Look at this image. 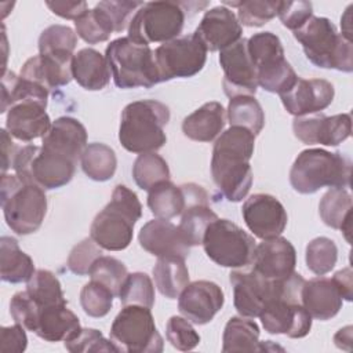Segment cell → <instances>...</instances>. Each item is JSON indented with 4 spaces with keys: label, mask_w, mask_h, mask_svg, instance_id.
I'll list each match as a JSON object with an SVG mask.
<instances>
[{
    "label": "cell",
    "mask_w": 353,
    "mask_h": 353,
    "mask_svg": "<svg viewBox=\"0 0 353 353\" xmlns=\"http://www.w3.org/2000/svg\"><path fill=\"white\" fill-rule=\"evenodd\" d=\"M153 279L161 295L168 299H176L189 284V270L185 259L179 256L157 258L153 268Z\"/></svg>",
    "instance_id": "836d02e7"
},
{
    "label": "cell",
    "mask_w": 353,
    "mask_h": 353,
    "mask_svg": "<svg viewBox=\"0 0 353 353\" xmlns=\"http://www.w3.org/2000/svg\"><path fill=\"white\" fill-rule=\"evenodd\" d=\"M168 342L178 350L188 352L200 343V335L193 328L190 321L181 316H171L165 325Z\"/></svg>",
    "instance_id": "681fc988"
},
{
    "label": "cell",
    "mask_w": 353,
    "mask_h": 353,
    "mask_svg": "<svg viewBox=\"0 0 353 353\" xmlns=\"http://www.w3.org/2000/svg\"><path fill=\"white\" fill-rule=\"evenodd\" d=\"M250 59L256 70L258 85L273 94L287 92L298 76L284 58V48L279 36L272 32H259L247 39Z\"/></svg>",
    "instance_id": "ba28073f"
},
{
    "label": "cell",
    "mask_w": 353,
    "mask_h": 353,
    "mask_svg": "<svg viewBox=\"0 0 353 353\" xmlns=\"http://www.w3.org/2000/svg\"><path fill=\"white\" fill-rule=\"evenodd\" d=\"M296 252L290 240L279 236L255 245L250 268L268 280H283L295 272Z\"/></svg>",
    "instance_id": "ffe728a7"
},
{
    "label": "cell",
    "mask_w": 353,
    "mask_h": 353,
    "mask_svg": "<svg viewBox=\"0 0 353 353\" xmlns=\"http://www.w3.org/2000/svg\"><path fill=\"white\" fill-rule=\"evenodd\" d=\"M201 244L212 262L232 269L248 268L256 245L254 237L239 225L219 218L208 225Z\"/></svg>",
    "instance_id": "8fae6325"
},
{
    "label": "cell",
    "mask_w": 353,
    "mask_h": 353,
    "mask_svg": "<svg viewBox=\"0 0 353 353\" xmlns=\"http://www.w3.org/2000/svg\"><path fill=\"white\" fill-rule=\"evenodd\" d=\"M258 317L266 332L284 334L294 339L306 336L312 328V316L302 303L284 296L272 299Z\"/></svg>",
    "instance_id": "2e32d148"
},
{
    "label": "cell",
    "mask_w": 353,
    "mask_h": 353,
    "mask_svg": "<svg viewBox=\"0 0 353 353\" xmlns=\"http://www.w3.org/2000/svg\"><path fill=\"white\" fill-rule=\"evenodd\" d=\"M46 6L52 14L65 19H79L88 11L85 1H46Z\"/></svg>",
    "instance_id": "9f6ffc18"
},
{
    "label": "cell",
    "mask_w": 353,
    "mask_h": 353,
    "mask_svg": "<svg viewBox=\"0 0 353 353\" xmlns=\"http://www.w3.org/2000/svg\"><path fill=\"white\" fill-rule=\"evenodd\" d=\"M132 178L142 190H150L159 182L170 179V168L160 154L142 153L134 161Z\"/></svg>",
    "instance_id": "60d3db41"
},
{
    "label": "cell",
    "mask_w": 353,
    "mask_h": 353,
    "mask_svg": "<svg viewBox=\"0 0 353 353\" xmlns=\"http://www.w3.org/2000/svg\"><path fill=\"white\" fill-rule=\"evenodd\" d=\"M225 6L237 8V19L240 25L250 28H258L268 23L277 15L279 1L270 0H250V1H237L230 3L225 1Z\"/></svg>",
    "instance_id": "ee69618b"
},
{
    "label": "cell",
    "mask_w": 353,
    "mask_h": 353,
    "mask_svg": "<svg viewBox=\"0 0 353 353\" xmlns=\"http://www.w3.org/2000/svg\"><path fill=\"white\" fill-rule=\"evenodd\" d=\"M81 328L79 317L68 303L51 305L39 310L34 334L47 342L68 341Z\"/></svg>",
    "instance_id": "4316f807"
},
{
    "label": "cell",
    "mask_w": 353,
    "mask_h": 353,
    "mask_svg": "<svg viewBox=\"0 0 353 353\" xmlns=\"http://www.w3.org/2000/svg\"><path fill=\"white\" fill-rule=\"evenodd\" d=\"M28 346V336L21 324L1 327L0 330V350L3 353H21Z\"/></svg>",
    "instance_id": "11a10c76"
},
{
    "label": "cell",
    "mask_w": 353,
    "mask_h": 353,
    "mask_svg": "<svg viewBox=\"0 0 353 353\" xmlns=\"http://www.w3.org/2000/svg\"><path fill=\"white\" fill-rule=\"evenodd\" d=\"M226 124V110L216 102H207L186 116L182 121V132L196 142H212Z\"/></svg>",
    "instance_id": "83f0119b"
},
{
    "label": "cell",
    "mask_w": 353,
    "mask_h": 353,
    "mask_svg": "<svg viewBox=\"0 0 353 353\" xmlns=\"http://www.w3.org/2000/svg\"><path fill=\"white\" fill-rule=\"evenodd\" d=\"M215 219H218V215L211 210L208 203L192 204L183 210L178 229L186 244L194 247L203 243L208 225Z\"/></svg>",
    "instance_id": "74e56055"
},
{
    "label": "cell",
    "mask_w": 353,
    "mask_h": 353,
    "mask_svg": "<svg viewBox=\"0 0 353 353\" xmlns=\"http://www.w3.org/2000/svg\"><path fill=\"white\" fill-rule=\"evenodd\" d=\"M352 161L339 152L313 148L302 150L291 170L290 183L302 194H312L323 188H349Z\"/></svg>",
    "instance_id": "277c9868"
},
{
    "label": "cell",
    "mask_w": 353,
    "mask_h": 353,
    "mask_svg": "<svg viewBox=\"0 0 353 353\" xmlns=\"http://www.w3.org/2000/svg\"><path fill=\"white\" fill-rule=\"evenodd\" d=\"M73 79L88 91H99L110 81V66L105 55L94 48H81L73 55Z\"/></svg>",
    "instance_id": "f1b7e54d"
},
{
    "label": "cell",
    "mask_w": 353,
    "mask_h": 353,
    "mask_svg": "<svg viewBox=\"0 0 353 353\" xmlns=\"http://www.w3.org/2000/svg\"><path fill=\"white\" fill-rule=\"evenodd\" d=\"M194 34L210 52L222 51L241 39L243 28L232 10L216 6L205 11Z\"/></svg>",
    "instance_id": "44dd1931"
},
{
    "label": "cell",
    "mask_w": 353,
    "mask_h": 353,
    "mask_svg": "<svg viewBox=\"0 0 353 353\" xmlns=\"http://www.w3.org/2000/svg\"><path fill=\"white\" fill-rule=\"evenodd\" d=\"M109 334L117 352L160 353L163 350L164 341L150 309L145 306H124L114 317Z\"/></svg>",
    "instance_id": "30bf717a"
},
{
    "label": "cell",
    "mask_w": 353,
    "mask_h": 353,
    "mask_svg": "<svg viewBox=\"0 0 353 353\" xmlns=\"http://www.w3.org/2000/svg\"><path fill=\"white\" fill-rule=\"evenodd\" d=\"M48 90L43 85L26 80L14 72H3L1 74V113L10 110L21 102H37L47 108Z\"/></svg>",
    "instance_id": "1f68e13d"
},
{
    "label": "cell",
    "mask_w": 353,
    "mask_h": 353,
    "mask_svg": "<svg viewBox=\"0 0 353 353\" xmlns=\"http://www.w3.org/2000/svg\"><path fill=\"white\" fill-rule=\"evenodd\" d=\"M114 294L98 281L91 280L80 291V305L90 317H103L113 306Z\"/></svg>",
    "instance_id": "bcb514c9"
},
{
    "label": "cell",
    "mask_w": 353,
    "mask_h": 353,
    "mask_svg": "<svg viewBox=\"0 0 353 353\" xmlns=\"http://www.w3.org/2000/svg\"><path fill=\"white\" fill-rule=\"evenodd\" d=\"M148 192V207L156 218L171 219L181 215L186 208L183 186H176L170 179L159 182Z\"/></svg>",
    "instance_id": "e575fe53"
},
{
    "label": "cell",
    "mask_w": 353,
    "mask_h": 353,
    "mask_svg": "<svg viewBox=\"0 0 353 353\" xmlns=\"http://www.w3.org/2000/svg\"><path fill=\"white\" fill-rule=\"evenodd\" d=\"M102 255L101 247L91 239L87 237L76 244L68 256V268L77 276L88 274L92 263Z\"/></svg>",
    "instance_id": "f907efd6"
},
{
    "label": "cell",
    "mask_w": 353,
    "mask_h": 353,
    "mask_svg": "<svg viewBox=\"0 0 353 353\" xmlns=\"http://www.w3.org/2000/svg\"><path fill=\"white\" fill-rule=\"evenodd\" d=\"M229 280L233 287V303L236 310L240 316L250 319L258 317L272 299L283 295L285 281V279L268 280L250 266L232 270Z\"/></svg>",
    "instance_id": "4fadbf2b"
},
{
    "label": "cell",
    "mask_w": 353,
    "mask_h": 353,
    "mask_svg": "<svg viewBox=\"0 0 353 353\" xmlns=\"http://www.w3.org/2000/svg\"><path fill=\"white\" fill-rule=\"evenodd\" d=\"M334 342L339 349H346L350 350V343H352V325L341 328L335 335H334Z\"/></svg>",
    "instance_id": "91938a15"
},
{
    "label": "cell",
    "mask_w": 353,
    "mask_h": 353,
    "mask_svg": "<svg viewBox=\"0 0 353 353\" xmlns=\"http://www.w3.org/2000/svg\"><path fill=\"white\" fill-rule=\"evenodd\" d=\"M170 121V109L154 99H142L128 103L119 127V141L131 153L156 152L164 146L167 137L164 127Z\"/></svg>",
    "instance_id": "7a4b0ae2"
},
{
    "label": "cell",
    "mask_w": 353,
    "mask_h": 353,
    "mask_svg": "<svg viewBox=\"0 0 353 353\" xmlns=\"http://www.w3.org/2000/svg\"><path fill=\"white\" fill-rule=\"evenodd\" d=\"M226 112L230 125L247 128L254 135H258L265 125V113L255 97L239 95L230 98Z\"/></svg>",
    "instance_id": "8d00e7d4"
},
{
    "label": "cell",
    "mask_w": 353,
    "mask_h": 353,
    "mask_svg": "<svg viewBox=\"0 0 353 353\" xmlns=\"http://www.w3.org/2000/svg\"><path fill=\"white\" fill-rule=\"evenodd\" d=\"M277 17L287 29L295 32L313 17V6L310 1H279Z\"/></svg>",
    "instance_id": "f5cc1de1"
},
{
    "label": "cell",
    "mask_w": 353,
    "mask_h": 353,
    "mask_svg": "<svg viewBox=\"0 0 353 353\" xmlns=\"http://www.w3.org/2000/svg\"><path fill=\"white\" fill-rule=\"evenodd\" d=\"M105 57L112 70V77L119 88H150L160 83L154 51L128 37H119L106 47Z\"/></svg>",
    "instance_id": "52a82bcc"
},
{
    "label": "cell",
    "mask_w": 353,
    "mask_h": 353,
    "mask_svg": "<svg viewBox=\"0 0 353 353\" xmlns=\"http://www.w3.org/2000/svg\"><path fill=\"white\" fill-rule=\"evenodd\" d=\"M109 15L110 21L113 22L114 32H121L124 30L137 10L143 4L142 1H121V0H106V1H99L98 3Z\"/></svg>",
    "instance_id": "db71d44e"
},
{
    "label": "cell",
    "mask_w": 353,
    "mask_h": 353,
    "mask_svg": "<svg viewBox=\"0 0 353 353\" xmlns=\"http://www.w3.org/2000/svg\"><path fill=\"white\" fill-rule=\"evenodd\" d=\"M127 274V266L121 261L113 256L103 255L95 259L88 272L91 280L108 287L114 294V296L119 294V290Z\"/></svg>",
    "instance_id": "f6af8a7d"
},
{
    "label": "cell",
    "mask_w": 353,
    "mask_h": 353,
    "mask_svg": "<svg viewBox=\"0 0 353 353\" xmlns=\"http://www.w3.org/2000/svg\"><path fill=\"white\" fill-rule=\"evenodd\" d=\"M18 149L19 146L14 143L10 132L3 128L1 130V174H6L7 170L12 167V161Z\"/></svg>",
    "instance_id": "6f0895ef"
},
{
    "label": "cell",
    "mask_w": 353,
    "mask_h": 353,
    "mask_svg": "<svg viewBox=\"0 0 353 353\" xmlns=\"http://www.w3.org/2000/svg\"><path fill=\"white\" fill-rule=\"evenodd\" d=\"M207 52L204 44L194 33L160 44L154 50L160 83L197 74L205 65Z\"/></svg>",
    "instance_id": "7c38bea8"
},
{
    "label": "cell",
    "mask_w": 353,
    "mask_h": 353,
    "mask_svg": "<svg viewBox=\"0 0 353 353\" xmlns=\"http://www.w3.org/2000/svg\"><path fill=\"white\" fill-rule=\"evenodd\" d=\"M141 215L142 205L137 193L124 185H117L110 201L95 215L90 237L103 250H125L132 241L134 225Z\"/></svg>",
    "instance_id": "3957f363"
},
{
    "label": "cell",
    "mask_w": 353,
    "mask_h": 353,
    "mask_svg": "<svg viewBox=\"0 0 353 353\" xmlns=\"http://www.w3.org/2000/svg\"><path fill=\"white\" fill-rule=\"evenodd\" d=\"M66 350L72 353L83 352H117L113 342L106 339L101 331L95 328H80L70 339L65 341Z\"/></svg>",
    "instance_id": "c3c4849f"
},
{
    "label": "cell",
    "mask_w": 353,
    "mask_h": 353,
    "mask_svg": "<svg viewBox=\"0 0 353 353\" xmlns=\"http://www.w3.org/2000/svg\"><path fill=\"white\" fill-rule=\"evenodd\" d=\"M225 295L222 288L210 280L189 283L178 296V309L190 323L204 325L222 309Z\"/></svg>",
    "instance_id": "ac0fdd59"
},
{
    "label": "cell",
    "mask_w": 353,
    "mask_h": 353,
    "mask_svg": "<svg viewBox=\"0 0 353 353\" xmlns=\"http://www.w3.org/2000/svg\"><path fill=\"white\" fill-rule=\"evenodd\" d=\"M77 44V34L65 25H51L39 37V54L68 52L73 54Z\"/></svg>",
    "instance_id": "7dc6e473"
},
{
    "label": "cell",
    "mask_w": 353,
    "mask_h": 353,
    "mask_svg": "<svg viewBox=\"0 0 353 353\" xmlns=\"http://www.w3.org/2000/svg\"><path fill=\"white\" fill-rule=\"evenodd\" d=\"M334 85L324 79H301L287 91L280 94L285 110L295 116H310L327 109L334 101Z\"/></svg>",
    "instance_id": "d6986e66"
},
{
    "label": "cell",
    "mask_w": 353,
    "mask_h": 353,
    "mask_svg": "<svg viewBox=\"0 0 353 353\" xmlns=\"http://www.w3.org/2000/svg\"><path fill=\"white\" fill-rule=\"evenodd\" d=\"M292 131L294 135L306 145L320 143L324 146H336L350 137L352 117L347 113L295 117Z\"/></svg>",
    "instance_id": "e0dca14e"
},
{
    "label": "cell",
    "mask_w": 353,
    "mask_h": 353,
    "mask_svg": "<svg viewBox=\"0 0 353 353\" xmlns=\"http://www.w3.org/2000/svg\"><path fill=\"white\" fill-rule=\"evenodd\" d=\"M26 291L39 310L51 305L68 303L58 277L46 269H37L26 281Z\"/></svg>",
    "instance_id": "f35d334b"
},
{
    "label": "cell",
    "mask_w": 353,
    "mask_h": 353,
    "mask_svg": "<svg viewBox=\"0 0 353 353\" xmlns=\"http://www.w3.org/2000/svg\"><path fill=\"white\" fill-rule=\"evenodd\" d=\"M319 214L327 226L341 230L345 234V239L350 241L352 194L347 189L331 188L327 190L320 200Z\"/></svg>",
    "instance_id": "f546056e"
},
{
    "label": "cell",
    "mask_w": 353,
    "mask_h": 353,
    "mask_svg": "<svg viewBox=\"0 0 353 353\" xmlns=\"http://www.w3.org/2000/svg\"><path fill=\"white\" fill-rule=\"evenodd\" d=\"M32 258L19 248L14 237L3 236L0 239V277L6 283L17 284L28 281L34 273Z\"/></svg>",
    "instance_id": "4dcf8cb0"
},
{
    "label": "cell",
    "mask_w": 353,
    "mask_h": 353,
    "mask_svg": "<svg viewBox=\"0 0 353 353\" xmlns=\"http://www.w3.org/2000/svg\"><path fill=\"white\" fill-rule=\"evenodd\" d=\"M138 240L145 251L157 258L179 256L185 259L190 252L178 226L170 219L156 218L146 222L139 230Z\"/></svg>",
    "instance_id": "603a6c76"
},
{
    "label": "cell",
    "mask_w": 353,
    "mask_h": 353,
    "mask_svg": "<svg viewBox=\"0 0 353 353\" xmlns=\"http://www.w3.org/2000/svg\"><path fill=\"white\" fill-rule=\"evenodd\" d=\"M241 215L254 236L262 240L279 237L284 232L288 221L284 205L268 193L250 196L243 204Z\"/></svg>",
    "instance_id": "9a60e30c"
},
{
    "label": "cell",
    "mask_w": 353,
    "mask_h": 353,
    "mask_svg": "<svg viewBox=\"0 0 353 353\" xmlns=\"http://www.w3.org/2000/svg\"><path fill=\"white\" fill-rule=\"evenodd\" d=\"M352 269L350 268H345L342 270H338L334 276H332V281L335 283L338 291L341 292L342 299L346 301H352V287H353V281H352Z\"/></svg>",
    "instance_id": "680465c9"
},
{
    "label": "cell",
    "mask_w": 353,
    "mask_h": 353,
    "mask_svg": "<svg viewBox=\"0 0 353 353\" xmlns=\"http://www.w3.org/2000/svg\"><path fill=\"white\" fill-rule=\"evenodd\" d=\"M336 259L338 247L334 240L328 237H316L306 245V266L316 276H324L330 273L334 269Z\"/></svg>",
    "instance_id": "7bdbcfd3"
},
{
    "label": "cell",
    "mask_w": 353,
    "mask_h": 353,
    "mask_svg": "<svg viewBox=\"0 0 353 353\" xmlns=\"http://www.w3.org/2000/svg\"><path fill=\"white\" fill-rule=\"evenodd\" d=\"M352 4L346 8L345 11V15L341 18V26H342V34L352 41L350 39V33H352V29H350V10H352Z\"/></svg>",
    "instance_id": "94428289"
},
{
    "label": "cell",
    "mask_w": 353,
    "mask_h": 353,
    "mask_svg": "<svg viewBox=\"0 0 353 353\" xmlns=\"http://www.w3.org/2000/svg\"><path fill=\"white\" fill-rule=\"evenodd\" d=\"M84 174L97 182L109 181L117 168V157L114 150L101 142L88 143L80 157Z\"/></svg>",
    "instance_id": "d590c367"
},
{
    "label": "cell",
    "mask_w": 353,
    "mask_h": 353,
    "mask_svg": "<svg viewBox=\"0 0 353 353\" xmlns=\"http://www.w3.org/2000/svg\"><path fill=\"white\" fill-rule=\"evenodd\" d=\"M51 125L52 123L46 112V106L32 101L14 105L6 119V130L11 137L22 142L43 138Z\"/></svg>",
    "instance_id": "cb8c5ba5"
},
{
    "label": "cell",
    "mask_w": 353,
    "mask_h": 353,
    "mask_svg": "<svg viewBox=\"0 0 353 353\" xmlns=\"http://www.w3.org/2000/svg\"><path fill=\"white\" fill-rule=\"evenodd\" d=\"M305 57L317 68L353 70V44L325 17H312L301 29L294 32Z\"/></svg>",
    "instance_id": "5b68a950"
},
{
    "label": "cell",
    "mask_w": 353,
    "mask_h": 353,
    "mask_svg": "<svg viewBox=\"0 0 353 353\" xmlns=\"http://www.w3.org/2000/svg\"><path fill=\"white\" fill-rule=\"evenodd\" d=\"M117 296L123 306L139 305L152 309L154 305V285L152 279L142 272L127 274Z\"/></svg>",
    "instance_id": "b9f144b4"
},
{
    "label": "cell",
    "mask_w": 353,
    "mask_h": 353,
    "mask_svg": "<svg viewBox=\"0 0 353 353\" xmlns=\"http://www.w3.org/2000/svg\"><path fill=\"white\" fill-rule=\"evenodd\" d=\"M73 55L68 52L37 54L22 65L19 76L43 85L48 91L66 85L73 79Z\"/></svg>",
    "instance_id": "7402d4cb"
},
{
    "label": "cell",
    "mask_w": 353,
    "mask_h": 353,
    "mask_svg": "<svg viewBox=\"0 0 353 353\" xmlns=\"http://www.w3.org/2000/svg\"><path fill=\"white\" fill-rule=\"evenodd\" d=\"M188 3L149 1L143 3L128 25V39L141 46L165 43L181 36L185 25Z\"/></svg>",
    "instance_id": "9c48e42d"
},
{
    "label": "cell",
    "mask_w": 353,
    "mask_h": 353,
    "mask_svg": "<svg viewBox=\"0 0 353 353\" xmlns=\"http://www.w3.org/2000/svg\"><path fill=\"white\" fill-rule=\"evenodd\" d=\"M255 149V135L247 128L230 125L215 141L211 175L219 193L228 201H241L252 185L250 160Z\"/></svg>",
    "instance_id": "6da1fadb"
},
{
    "label": "cell",
    "mask_w": 353,
    "mask_h": 353,
    "mask_svg": "<svg viewBox=\"0 0 353 353\" xmlns=\"http://www.w3.org/2000/svg\"><path fill=\"white\" fill-rule=\"evenodd\" d=\"M41 143L43 148L77 163L87 146V130L77 119L62 116L52 123Z\"/></svg>",
    "instance_id": "d4e9b609"
},
{
    "label": "cell",
    "mask_w": 353,
    "mask_h": 353,
    "mask_svg": "<svg viewBox=\"0 0 353 353\" xmlns=\"http://www.w3.org/2000/svg\"><path fill=\"white\" fill-rule=\"evenodd\" d=\"M74 28L77 36L88 44L106 41L114 32L113 22L99 4H97L94 8L88 10L79 19H76Z\"/></svg>",
    "instance_id": "ab89813d"
},
{
    "label": "cell",
    "mask_w": 353,
    "mask_h": 353,
    "mask_svg": "<svg viewBox=\"0 0 353 353\" xmlns=\"http://www.w3.org/2000/svg\"><path fill=\"white\" fill-rule=\"evenodd\" d=\"M10 314L17 324H21L25 330L34 331L39 307L30 298L28 291H18L10 301Z\"/></svg>",
    "instance_id": "816d5d0a"
},
{
    "label": "cell",
    "mask_w": 353,
    "mask_h": 353,
    "mask_svg": "<svg viewBox=\"0 0 353 353\" xmlns=\"http://www.w3.org/2000/svg\"><path fill=\"white\" fill-rule=\"evenodd\" d=\"M301 303L316 320H330L342 309V296L332 279L319 276L305 280L301 291Z\"/></svg>",
    "instance_id": "484cf974"
},
{
    "label": "cell",
    "mask_w": 353,
    "mask_h": 353,
    "mask_svg": "<svg viewBox=\"0 0 353 353\" xmlns=\"http://www.w3.org/2000/svg\"><path fill=\"white\" fill-rule=\"evenodd\" d=\"M1 207L8 228L28 236L39 230L47 214V196L36 183L22 181L17 174H1Z\"/></svg>",
    "instance_id": "8992f818"
},
{
    "label": "cell",
    "mask_w": 353,
    "mask_h": 353,
    "mask_svg": "<svg viewBox=\"0 0 353 353\" xmlns=\"http://www.w3.org/2000/svg\"><path fill=\"white\" fill-rule=\"evenodd\" d=\"M219 63L223 69L222 87L229 99L239 95L255 97L258 80L248 55L247 39L243 37L219 51Z\"/></svg>",
    "instance_id": "5bb4252c"
},
{
    "label": "cell",
    "mask_w": 353,
    "mask_h": 353,
    "mask_svg": "<svg viewBox=\"0 0 353 353\" xmlns=\"http://www.w3.org/2000/svg\"><path fill=\"white\" fill-rule=\"evenodd\" d=\"M265 343L259 342V327L244 316H233L225 325L222 352H262Z\"/></svg>",
    "instance_id": "d6a6232c"
}]
</instances>
